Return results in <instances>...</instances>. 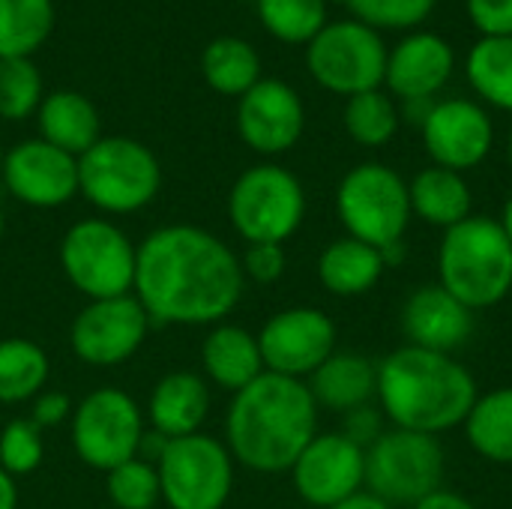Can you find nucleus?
I'll use <instances>...</instances> for the list:
<instances>
[{
  "mask_svg": "<svg viewBox=\"0 0 512 509\" xmlns=\"http://www.w3.org/2000/svg\"><path fill=\"white\" fill-rule=\"evenodd\" d=\"M342 120H345L348 135L363 147H384L393 141V135L399 129V111H396L393 99L381 90L351 96Z\"/></svg>",
  "mask_w": 512,
  "mask_h": 509,
  "instance_id": "nucleus-33",
  "label": "nucleus"
},
{
  "mask_svg": "<svg viewBox=\"0 0 512 509\" xmlns=\"http://www.w3.org/2000/svg\"><path fill=\"white\" fill-rule=\"evenodd\" d=\"M423 144L438 168L468 171L477 168L492 150V120L471 99H444L435 102L423 120Z\"/></svg>",
  "mask_w": 512,
  "mask_h": 509,
  "instance_id": "nucleus-18",
  "label": "nucleus"
},
{
  "mask_svg": "<svg viewBox=\"0 0 512 509\" xmlns=\"http://www.w3.org/2000/svg\"><path fill=\"white\" fill-rule=\"evenodd\" d=\"M138 246L111 219H81L60 240L63 276L87 300L132 294Z\"/></svg>",
  "mask_w": 512,
  "mask_h": 509,
  "instance_id": "nucleus-8",
  "label": "nucleus"
},
{
  "mask_svg": "<svg viewBox=\"0 0 512 509\" xmlns=\"http://www.w3.org/2000/svg\"><path fill=\"white\" fill-rule=\"evenodd\" d=\"M240 264H243L246 279H252L258 285H270L285 273L288 258H285V249L279 243H249Z\"/></svg>",
  "mask_w": 512,
  "mask_h": 509,
  "instance_id": "nucleus-38",
  "label": "nucleus"
},
{
  "mask_svg": "<svg viewBox=\"0 0 512 509\" xmlns=\"http://www.w3.org/2000/svg\"><path fill=\"white\" fill-rule=\"evenodd\" d=\"M387 264L381 249L354 237L333 240L318 258V279L336 297H363L378 285Z\"/></svg>",
  "mask_w": 512,
  "mask_h": 509,
  "instance_id": "nucleus-25",
  "label": "nucleus"
},
{
  "mask_svg": "<svg viewBox=\"0 0 512 509\" xmlns=\"http://www.w3.org/2000/svg\"><path fill=\"white\" fill-rule=\"evenodd\" d=\"M72 399L60 390H42L36 399H33V411H30V420L45 432V429H54L60 423H66L72 417Z\"/></svg>",
  "mask_w": 512,
  "mask_h": 509,
  "instance_id": "nucleus-41",
  "label": "nucleus"
},
{
  "mask_svg": "<svg viewBox=\"0 0 512 509\" xmlns=\"http://www.w3.org/2000/svg\"><path fill=\"white\" fill-rule=\"evenodd\" d=\"M246 288L240 255L198 225H162L138 243L132 294L156 324L216 327Z\"/></svg>",
  "mask_w": 512,
  "mask_h": 509,
  "instance_id": "nucleus-1",
  "label": "nucleus"
},
{
  "mask_svg": "<svg viewBox=\"0 0 512 509\" xmlns=\"http://www.w3.org/2000/svg\"><path fill=\"white\" fill-rule=\"evenodd\" d=\"M309 393L318 408L348 414L354 408L372 405L378 396V366L354 351H333L312 375Z\"/></svg>",
  "mask_w": 512,
  "mask_h": 509,
  "instance_id": "nucleus-22",
  "label": "nucleus"
},
{
  "mask_svg": "<svg viewBox=\"0 0 512 509\" xmlns=\"http://www.w3.org/2000/svg\"><path fill=\"white\" fill-rule=\"evenodd\" d=\"M105 492L114 509H156L162 504V486L156 462L135 456L105 474Z\"/></svg>",
  "mask_w": 512,
  "mask_h": 509,
  "instance_id": "nucleus-34",
  "label": "nucleus"
},
{
  "mask_svg": "<svg viewBox=\"0 0 512 509\" xmlns=\"http://www.w3.org/2000/svg\"><path fill=\"white\" fill-rule=\"evenodd\" d=\"M375 399L393 429L438 438L468 420L477 402V381L450 354L405 345L378 363Z\"/></svg>",
  "mask_w": 512,
  "mask_h": 509,
  "instance_id": "nucleus-3",
  "label": "nucleus"
},
{
  "mask_svg": "<svg viewBox=\"0 0 512 509\" xmlns=\"http://www.w3.org/2000/svg\"><path fill=\"white\" fill-rule=\"evenodd\" d=\"M162 165L156 153L126 135L99 138L78 156V195L102 213H138L159 195Z\"/></svg>",
  "mask_w": 512,
  "mask_h": 509,
  "instance_id": "nucleus-5",
  "label": "nucleus"
},
{
  "mask_svg": "<svg viewBox=\"0 0 512 509\" xmlns=\"http://www.w3.org/2000/svg\"><path fill=\"white\" fill-rule=\"evenodd\" d=\"M54 30V0H0V60L30 57Z\"/></svg>",
  "mask_w": 512,
  "mask_h": 509,
  "instance_id": "nucleus-30",
  "label": "nucleus"
},
{
  "mask_svg": "<svg viewBox=\"0 0 512 509\" xmlns=\"http://www.w3.org/2000/svg\"><path fill=\"white\" fill-rule=\"evenodd\" d=\"M447 471L435 435L390 429L366 447V489L390 507H417L441 489Z\"/></svg>",
  "mask_w": 512,
  "mask_h": 509,
  "instance_id": "nucleus-9",
  "label": "nucleus"
},
{
  "mask_svg": "<svg viewBox=\"0 0 512 509\" xmlns=\"http://www.w3.org/2000/svg\"><path fill=\"white\" fill-rule=\"evenodd\" d=\"M201 366L207 384H216L228 393H240L258 375H264V357L258 336L237 324H216L201 345Z\"/></svg>",
  "mask_w": 512,
  "mask_h": 509,
  "instance_id": "nucleus-23",
  "label": "nucleus"
},
{
  "mask_svg": "<svg viewBox=\"0 0 512 509\" xmlns=\"http://www.w3.org/2000/svg\"><path fill=\"white\" fill-rule=\"evenodd\" d=\"M336 213L348 237L387 249L402 243L411 222L408 183L381 162L351 168L336 189Z\"/></svg>",
  "mask_w": 512,
  "mask_h": 509,
  "instance_id": "nucleus-7",
  "label": "nucleus"
},
{
  "mask_svg": "<svg viewBox=\"0 0 512 509\" xmlns=\"http://www.w3.org/2000/svg\"><path fill=\"white\" fill-rule=\"evenodd\" d=\"M0 177L9 195L27 207L54 210L78 195V159L42 138H30L3 153Z\"/></svg>",
  "mask_w": 512,
  "mask_h": 509,
  "instance_id": "nucleus-16",
  "label": "nucleus"
},
{
  "mask_svg": "<svg viewBox=\"0 0 512 509\" xmlns=\"http://www.w3.org/2000/svg\"><path fill=\"white\" fill-rule=\"evenodd\" d=\"M438 276L471 312L498 306L512 291V243L501 222L468 216L444 231L438 249Z\"/></svg>",
  "mask_w": 512,
  "mask_h": 509,
  "instance_id": "nucleus-4",
  "label": "nucleus"
},
{
  "mask_svg": "<svg viewBox=\"0 0 512 509\" xmlns=\"http://www.w3.org/2000/svg\"><path fill=\"white\" fill-rule=\"evenodd\" d=\"M39 138L69 156H84L102 138V120L96 105L75 90H54L36 111Z\"/></svg>",
  "mask_w": 512,
  "mask_h": 509,
  "instance_id": "nucleus-24",
  "label": "nucleus"
},
{
  "mask_svg": "<svg viewBox=\"0 0 512 509\" xmlns=\"http://www.w3.org/2000/svg\"><path fill=\"white\" fill-rule=\"evenodd\" d=\"M462 426L474 453L495 465H512V387L477 396Z\"/></svg>",
  "mask_w": 512,
  "mask_h": 509,
  "instance_id": "nucleus-29",
  "label": "nucleus"
},
{
  "mask_svg": "<svg viewBox=\"0 0 512 509\" xmlns=\"http://www.w3.org/2000/svg\"><path fill=\"white\" fill-rule=\"evenodd\" d=\"M342 435L348 441H354L357 447H372L381 435H384V414L372 405H363V408H354L345 414V426H342Z\"/></svg>",
  "mask_w": 512,
  "mask_h": 509,
  "instance_id": "nucleus-40",
  "label": "nucleus"
},
{
  "mask_svg": "<svg viewBox=\"0 0 512 509\" xmlns=\"http://www.w3.org/2000/svg\"><path fill=\"white\" fill-rule=\"evenodd\" d=\"M258 18L270 36L288 45H309L327 27L324 0H255Z\"/></svg>",
  "mask_w": 512,
  "mask_h": 509,
  "instance_id": "nucleus-32",
  "label": "nucleus"
},
{
  "mask_svg": "<svg viewBox=\"0 0 512 509\" xmlns=\"http://www.w3.org/2000/svg\"><path fill=\"white\" fill-rule=\"evenodd\" d=\"M306 126V111L297 90L279 78H261L237 105V132L261 156L291 150Z\"/></svg>",
  "mask_w": 512,
  "mask_h": 509,
  "instance_id": "nucleus-17",
  "label": "nucleus"
},
{
  "mask_svg": "<svg viewBox=\"0 0 512 509\" xmlns=\"http://www.w3.org/2000/svg\"><path fill=\"white\" fill-rule=\"evenodd\" d=\"M51 375V360L33 339H0V405H21L36 399Z\"/></svg>",
  "mask_w": 512,
  "mask_h": 509,
  "instance_id": "nucleus-28",
  "label": "nucleus"
},
{
  "mask_svg": "<svg viewBox=\"0 0 512 509\" xmlns=\"http://www.w3.org/2000/svg\"><path fill=\"white\" fill-rule=\"evenodd\" d=\"M294 489L309 507L333 509L363 492L366 486V450L348 441L342 432L315 435L291 468Z\"/></svg>",
  "mask_w": 512,
  "mask_h": 509,
  "instance_id": "nucleus-15",
  "label": "nucleus"
},
{
  "mask_svg": "<svg viewBox=\"0 0 512 509\" xmlns=\"http://www.w3.org/2000/svg\"><path fill=\"white\" fill-rule=\"evenodd\" d=\"M318 435V405L297 378L264 372L234 393L225 417V447L249 471H291Z\"/></svg>",
  "mask_w": 512,
  "mask_h": 509,
  "instance_id": "nucleus-2",
  "label": "nucleus"
},
{
  "mask_svg": "<svg viewBox=\"0 0 512 509\" xmlns=\"http://www.w3.org/2000/svg\"><path fill=\"white\" fill-rule=\"evenodd\" d=\"M264 369L285 378H309L336 351V324L312 306L276 312L258 333Z\"/></svg>",
  "mask_w": 512,
  "mask_h": 509,
  "instance_id": "nucleus-14",
  "label": "nucleus"
},
{
  "mask_svg": "<svg viewBox=\"0 0 512 509\" xmlns=\"http://www.w3.org/2000/svg\"><path fill=\"white\" fill-rule=\"evenodd\" d=\"M465 6L483 36H512V0H465Z\"/></svg>",
  "mask_w": 512,
  "mask_h": 509,
  "instance_id": "nucleus-39",
  "label": "nucleus"
},
{
  "mask_svg": "<svg viewBox=\"0 0 512 509\" xmlns=\"http://www.w3.org/2000/svg\"><path fill=\"white\" fill-rule=\"evenodd\" d=\"M306 216V192L300 180L273 162L246 168L228 192L231 228L246 243H285Z\"/></svg>",
  "mask_w": 512,
  "mask_h": 509,
  "instance_id": "nucleus-6",
  "label": "nucleus"
},
{
  "mask_svg": "<svg viewBox=\"0 0 512 509\" xmlns=\"http://www.w3.org/2000/svg\"><path fill=\"white\" fill-rule=\"evenodd\" d=\"M306 66L324 90L351 99L384 84L387 48L369 24L357 18L333 21L306 45Z\"/></svg>",
  "mask_w": 512,
  "mask_h": 509,
  "instance_id": "nucleus-12",
  "label": "nucleus"
},
{
  "mask_svg": "<svg viewBox=\"0 0 512 509\" xmlns=\"http://www.w3.org/2000/svg\"><path fill=\"white\" fill-rule=\"evenodd\" d=\"M18 507V483L0 468V509Z\"/></svg>",
  "mask_w": 512,
  "mask_h": 509,
  "instance_id": "nucleus-44",
  "label": "nucleus"
},
{
  "mask_svg": "<svg viewBox=\"0 0 512 509\" xmlns=\"http://www.w3.org/2000/svg\"><path fill=\"white\" fill-rule=\"evenodd\" d=\"M3 231H6V222H3V210H0V243H3Z\"/></svg>",
  "mask_w": 512,
  "mask_h": 509,
  "instance_id": "nucleus-47",
  "label": "nucleus"
},
{
  "mask_svg": "<svg viewBox=\"0 0 512 509\" xmlns=\"http://www.w3.org/2000/svg\"><path fill=\"white\" fill-rule=\"evenodd\" d=\"M468 81L489 105L512 114V36H483L471 48Z\"/></svg>",
  "mask_w": 512,
  "mask_h": 509,
  "instance_id": "nucleus-31",
  "label": "nucleus"
},
{
  "mask_svg": "<svg viewBox=\"0 0 512 509\" xmlns=\"http://www.w3.org/2000/svg\"><path fill=\"white\" fill-rule=\"evenodd\" d=\"M144 435L141 405L117 387H99L87 393L72 411V447L93 471L108 474L117 465L141 456Z\"/></svg>",
  "mask_w": 512,
  "mask_h": 509,
  "instance_id": "nucleus-11",
  "label": "nucleus"
},
{
  "mask_svg": "<svg viewBox=\"0 0 512 509\" xmlns=\"http://www.w3.org/2000/svg\"><path fill=\"white\" fill-rule=\"evenodd\" d=\"M456 54L438 33L420 30L405 36L393 51H387L384 84L402 102L432 99L453 75Z\"/></svg>",
  "mask_w": 512,
  "mask_h": 509,
  "instance_id": "nucleus-20",
  "label": "nucleus"
},
{
  "mask_svg": "<svg viewBox=\"0 0 512 509\" xmlns=\"http://www.w3.org/2000/svg\"><path fill=\"white\" fill-rule=\"evenodd\" d=\"M411 509H477L468 498H462V495H456V492H447V489H438V492H432L429 498H423L417 507Z\"/></svg>",
  "mask_w": 512,
  "mask_h": 509,
  "instance_id": "nucleus-42",
  "label": "nucleus"
},
{
  "mask_svg": "<svg viewBox=\"0 0 512 509\" xmlns=\"http://www.w3.org/2000/svg\"><path fill=\"white\" fill-rule=\"evenodd\" d=\"M201 72L210 90L240 99L261 81V57L246 39L219 36L204 48Z\"/></svg>",
  "mask_w": 512,
  "mask_h": 509,
  "instance_id": "nucleus-27",
  "label": "nucleus"
},
{
  "mask_svg": "<svg viewBox=\"0 0 512 509\" xmlns=\"http://www.w3.org/2000/svg\"><path fill=\"white\" fill-rule=\"evenodd\" d=\"M207 414L210 384L195 372H168L156 381L147 402V423L165 441L201 432Z\"/></svg>",
  "mask_w": 512,
  "mask_h": 509,
  "instance_id": "nucleus-21",
  "label": "nucleus"
},
{
  "mask_svg": "<svg viewBox=\"0 0 512 509\" xmlns=\"http://www.w3.org/2000/svg\"><path fill=\"white\" fill-rule=\"evenodd\" d=\"M501 228H504V234L510 237V243H512V195L507 198V204H504V213H501Z\"/></svg>",
  "mask_w": 512,
  "mask_h": 509,
  "instance_id": "nucleus-45",
  "label": "nucleus"
},
{
  "mask_svg": "<svg viewBox=\"0 0 512 509\" xmlns=\"http://www.w3.org/2000/svg\"><path fill=\"white\" fill-rule=\"evenodd\" d=\"M234 456L213 435L165 441L156 471L168 509H222L234 489Z\"/></svg>",
  "mask_w": 512,
  "mask_h": 509,
  "instance_id": "nucleus-10",
  "label": "nucleus"
},
{
  "mask_svg": "<svg viewBox=\"0 0 512 509\" xmlns=\"http://www.w3.org/2000/svg\"><path fill=\"white\" fill-rule=\"evenodd\" d=\"M357 21L369 24L372 30H411L423 24L435 0H342Z\"/></svg>",
  "mask_w": 512,
  "mask_h": 509,
  "instance_id": "nucleus-37",
  "label": "nucleus"
},
{
  "mask_svg": "<svg viewBox=\"0 0 512 509\" xmlns=\"http://www.w3.org/2000/svg\"><path fill=\"white\" fill-rule=\"evenodd\" d=\"M150 330V318L135 294L90 300L69 327V345L87 366L111 369L135 357Z\"/></svg>",
  "mask_w": 512,
  "mask_h": 509,
  "instance_id": "nucleus-13",
  "label": "nucleus"
},
{
  "mask_svg": "<svg viewBox=\"0 0 512 509\" xmlns=\"http://www.w3.org/2000/svg\"><path fill=\"white\" fill-rule=\"evenodd\" d=\"M507 159H510V165H512V126H510V135H507Z\"/></svg>",
  "mask_w": 512,
  "mask_h": 509,
  "instance_id": "nucleus-46",
  "label": "nucleus"
},
{
  "mask_svg": "<svg viewBox=\"0 0 512 509\" xmlns=\"http://www.w3.org/2000/svg\"><path fill=\"white\" fill-rule=\"evenodd\" d=\"M408 198H411V213L420 216L426 225L435 228H453L471 216V186L459 171L450 168H423L411 183H408Z\"/></svg>",
  "mask_w": 512,
  "mask_h": 509,
  "instance_id": "nucleus-26",
  "label": "nucleus"
},
{
  "mask_svg": "<svg viewBox=\"0 0 512 509\" xmlns=\"http://www.w3.org/2000/svg\"><path fill=\"white\" fill-rule=\"evenodd\" d=\"M333 509H393V507H390V504H384L381 498H375L372 492H357V495H351L348 501L336 504Z\"/></svg>",
  "mask_w": 512,
  "mask_h": 509,
  "instance_id": "nucleus-43",
  "label": "nucleus"
},
{
  "mask_svg": "<svg viewBox=\"0 0 512 509\" xmlns=\"http://www.w3.org/2000/svg\"><path fill=\"white\" fill-rule=\"evenodd\" d=\"M42 75L30 63V57H9L0 60V117L3 120H24L39 111Z\"/></svg>",
  "mask_w": 512,
  "mask_h": 509,
  "instance_id": "nucleus-35",
  "label": "nucleus"
},
{
  "mask_svg": "<svg viewBox=\"0 0 512 509\" xmlns=\"http://www.w3.org/2000/svg\"><path fill=\"white\" fill-rule=\"evenodd\" d=\"M402 330L408 336V345L414 348L453 354L471 339L474 312L444 285H423L405 300Z\"/></svg>",
  "mask_w": 512,
  "mask_h": 509,
  "instance_id": "nucleus-19",
  "label": "nucleus"
},
{
  "mask_svg": "<svg viewBox=\"0 0 512 509\" xmlns=\"http://www.w3.org/2000/svg\"><path fill=\"white\" fill-rule=\"evenodd\" d=\"M0 165H3V144H0Z\"/></svg>",
  "mask_w": 512,
  "mask_h": 509,
  "instance_id": "nucleus-48",
  "label": "nucleus"
},
{
  "mask_svg": "<svg viewBox=\"0 0 512 509\" xmlns=\"http://www.w3.org/2000/svg\"><path fill=\"white\" fill-rule=\"evenodd\" d=\"M45 456V435L30 417L9 420L0 432V468L15 480L27 477L42 465Z\"/></svg>",
  "mask_w": 512,
  "mask_h": 509,
  "instance_id": "nucleus-36",
  "label": "nucleus"
}]
</instances>
